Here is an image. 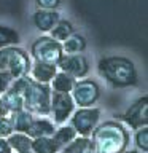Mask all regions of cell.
<instances>
[{"instance_id":"obj_1","label":"cell","mask_w":148,"mask_h":153,"mask_svg":"<svg viewBox=\"0 0 148 153\" xmlns=\"http://www.w3.org/2000/svg\"><path fill=\"white\" fill-rule=\"evenodd\" d=\"M89 139L95 153H124L129 150L131 132L118 120H107L95 126Z\"/></svg>"},{"instance_id":"obj_2","label":"cell","mask_w":148,"mask_h":153,"mask_svg":"<svg viewBox=\"0 0 148 153\" xmlns=\"http://www.w3.org/2000/svg\"><path fill=\"white\" fill-rule=\"evenodd\" d=\"M100 76L110 86L116 89L131 88L138 83V75L134 62L124 56H107L102 57L97 64Z\"/></svg>"},{"instance_id":"obj_3","label":"cell","mask_w":148,"mask_h":153,"mask_svg":"<svg viewBox=\"0 0 148 153\" xmlns=\"http://www.w3.org/2000/svg\"><path fill=\"white\" fill-rule=\"evenodd\" d=\"M51 88L50 85H41L33 81L30 76L27 80V86L24 89V110L32 115L46 117L50 115V104H51Z\"/></svg>"},{"instance_id":"obj_4","label":"cell","mask_w":148,"mask_h":153,"mask_svg":"<svg viewBox=\"0 0 148 153\" xmlns=\"http://www.w3.org/2000/svg\"><path fill=\"white\" fill-rule=\"evenodd\" d=\"M30 65L32 59L24 48L7 46L0 50V70L8 72L14 80L27 76L30 72Z\"/></svg>"},{"instance_id":"obj_5","label":"cell","mask_w":148,"mask_h":153,"mask_svg":"<svg viewBox=\"0 0 148 153\" xmlns=\"http://www.w3.org/2000/svg\"><path fill=\"white\" fill-rule=\"evenodd\" d=\"M64 56L62 45L59 42L53 40L50 35H41L30 45V57L37 62H46V64L57 65L59 59Z\"/></svg>"},{"instance_id":"obj_6","label":"cell","mask_w":148,"mask_h":153,"mask_svg":"<svg viewBox=\"0 0 148 153\" xmlns=\"http://www.w3.org/2000/svg\"><path fill=\"white\" fill-rule=\"evenodd\" d=\"M70 96L73 99L75 107H78V108L94 107L95 102L100 97V86L95 80H91V78L76 80Z\"/></svg>"},{"instance_id":"obj_7","label":"cell","mask_w":148,"mask_h":153,"mask_svg":"<svg viewBox=\"0 0 148 153\" xmlns=\"http://www.w3.org/2000/svg\"><path fill=\"white\" fill-rule=\"evenodd\" d=\"M100 121V108L89 107V108H75L70 117V126L75 129L76 136L80 137H91V134Z\"/></svg>"},{"instance_id":"obj_8","label":"cell","mask_w":148,"mask_h":153,"mask_svg":"<svg viewBox=\"0 0 148 153\" xmlns=\"http://www.w3.org/2000/svg\"><path fill=\"white\" fill-rule=\"evenodd\" d=\"M121 123L126 128H131L134 131L140 128L148 126V96H142L124 112L121 117Z\"/></svg>"},{"instance_id":"obj_9","label":"cell","mask_w":148,"mask_h":153,"mask_svg":"<svg viewBox=\"0 0 148 153\" xmlns=\"http://www.w3.org/2000/svg\"><path fill=\"white\" fill-rule=\"evenodd\" d=\"M75 112V104L70 94L67 93H51L50 115L53 117L51 121L54 124H65L70 120L72 113Z\"/></svg>"},{"instance_id":"obj_10","label":"cell","mask_w":148,"mask_h":153,"mask_svg":"<svg viewBox=\"0 0 148 153\" xmlns=\"http://www.w3.org/2000/svg\"><path fill=\"white\" fill-rule=\"evenodd\" d=\"M57 70L73 76L75 80H81L88 75L89 62L83 54H64L57 62Z\"/></svg>"},{"instance_id":"obj_11","label":"cell","mask_w":148,"mask_h":153,"mask_svg":"<svg viewBox=\"0 0 148 153\" xmlns=\"http://www.w3.org/2000/svg\"><path fill=\"white\" fill-rule=\"evenodd\" d=\"M27 80H29V75L27 76H22V78H16L13 80L10 89L2 96V102L7 108L8 115L10 113H16L19 110H24V99H22V94H24V89L27 86Z\"/></svg>"},{"instance_id":"obj_12","label":"cell","mask_w":148,"mask_h":153,"mask_svg":"<svg viewBox=\"0 0 148 153\" xmlns=\"http://www.w3.org/2000/svg\"><path fill=\"white\" fill-rule=\"evenodd\" d=\"M59 19L61 16L56 10H37L32 16L33 26L43 33L51 32V29L59 22Z\"/></svg>"},{"instance_id":"obj_13","label":"cell","mask_w":148,"mask_h":153,"mask_svg":"<svg viewBox=\"0 0 148 153\" xmlns=\"http://www.w3.org/2000/svg\"><path fill=\"white\" fill-rule=\"evenodd\" d=\"M30 78L37 83L41 85H50L51 80L54 78V75L57 74V65L54 64H46V62H37L33 61L30 65Z\"/></svg>"},{"instance_id":"obj_14","label":"cell","mask_w":148,"mask_h":153,"mask_svg":"<svg viewBox=\"0 0 148 153\" xmlns=\"http://www.w3.org/2000/svg\"><path fill=\"white\" fill-rule=\"evenodd\" d=\"M54 131H56V124L46 117H40V118H33L30 128L27 131V136L32 140L33 139H41V137H53Z\"/></svg>"},{"instance_id":"obj_15","label":"cell","mask_w":148,"mask_h":153,"mask_svg":"<svg viewBox=\"0 0 148 153\" xmlns=\"http://www.w3.org/2000/svg\"><path fill=\"white\" fill-rule=\"evenodd\" d=\"M75 81L76 80L73 78V76L57 70V74L54 75V78H53L51 83H50V88H51L53 93H67V94H70L72 89H73V86H75Z\"/></svg>"},{"instance_id":"obj_16","label":"cell","mask_w":148,"mask_h":153,"mask_svg":"<svg viewBox=\"0 0 148 153\" xmlns=\"http://www.w3.org/2000/svg\"><path fill=\"white\" fill-rule=\"evenodd\" d=\"M10 148L13 153H29L32 152V139L27 134L21 132H13L11 136L7 139Z\"/></svg>"},{"instance_id":"obj_17","label":"cell","mask_w":148,"mask_h":153,"mask_svg":"<svg viewBox=\"0 0 148 153\" xmlns=\"http://www.w3.org/2000/svg\"><path fill=\"white\" fill-rule=\"evenodd\" d=\"M33 118L35 117L32 113H29L27 110H19L16 113H10V120H11L14 132H21V134H27Z\"/></svg>"},{"instance_id":"obj_18","label":"cell","mask_w":148,"mask_h":153,"mask_svg":"<svg viewBox=\"0 0 148 153\" xmlns=\"http://www.w3.org/2000/svg\"><path fill=\"white\" fill-rule=\"evenodd\" d=\"M62 45V51H64V54H83V51L86 50V38L81 35V33H73V35H70L64 43H61Z\"/></svg>"},{"instance_id":"obj_19","label":"cell","mask_w":148,"mask_h":153,"mask_svg":"<svg viewBox=\"0 0 148 153\" xmlns=\"http://www.w3.org/2000/svg\"><path fill=\"white\" fill-rule=\"evenodd\" d=\"M73 33H75L73 24H72L69 19H59V22L51 29L50 37L53 38V40L59 42V43H64L67 38H69L70 35H73Z\"/></svg>"},{"instance_id":"obj_20","label":"cell","mask_w":148,"mask_h":153,"mask_svg":"<svg viewBox=\"0 0 148 153\" xmlns=\"http://www.w3.org/2000/svg\"><path fill=\"white\" fill-rule=\"evenodd\" d=\"M76 137H78V136H76L75 129L72 128L70 124H62V126L56 128L54 134H53V140L57 143V147H59L61 150H62L64 147L69 145L72 140H75Z\"/></svg>"},{"instance_id":"obj_21","label":"cell","mask_w":148,"mask_h":153,"mask_svg":"<svg viewBox=\"0 0 148 153\" xmlns=\"http://www.w3.org/2000/svg\"><path fill=\"white\" fill-rule=\"evenodd\" d=\"M59 153H95L94 145L89 137H76L67 147H64Z\"/></svg>"},{"instance_id":"obj_22","label":"cell","mask_w":148,"mask_h":153,"mask_svg":"<svg viewBox=\"0 0 148 153\" xmlns=\"http://www.w3.org/2000/svg\"><path fill=\"white\" fill-rule=\"evenodd\" d=\"M61 148L53 137H41L32 140V153H59Z\"/></svg>"},{"instance_id":"obj_23","label":"cell","mask_w":148,"mask_h":153,"mask_svg":"<svg viewBox=\"0 0 148 153\" xmlns=\"http://www.w3.org/2000/svg\"><path fill=\"white\" fill-rule=\"evenodd\" d=\"M19 42H21V38H19L16 29L0 24V50L7 46H18Z\"/></svg>"},{"instance_id":"obj_24","label":"cell","mask_w":148,"mask_h":153,"mask_svg":"<svg viewBox=\"0 0 148 153\" xmlns=\"http://www.w3.org/2000/svg\"><path fill=\"white\" fill-rule=\"evenodd\" d=\"M134 142H135L137 152L148 153V126L137 129L135 134H134Z\"/></svg>"},{"instance_id":"obj_25","label":"cell","mask_w":148,"mask_h":153,"mask_svg":"<svg viewBox=\"0 0 148 153\" xmlns=\"http://www.w3.org/2000/svg\"><path fill=\"white\" fill-rule=\"evenodd\" d=\"M14 132L13 124L10 117H2L0 118V139H8Z\"/></svg>"},{"instance_id":"obj_26","label":"cell","mask_w":148,"mask_h":153,"mask_svg":"<svg viewBox=\"0 0 148 153\" xmlns=\"http://www.w3.org/2000/svg\"><path fill=\"white\" fill-rule=\"evenodd\" d=\"M13 80H14V78L8 74V72L0 70V97H2V96L10 89V86H11Z\"/></svg>"},{"instance_id":"obj_27","label":"cell","mask_w":148,"mask_h":153,"mask_svg":"<svg viewBox=\"0 0 148 153\" xmlns=\"http://www.w3.org/2000/svg\"><path fill=\"white\" fill-rule=\"evenodd\" d=\"M62 0H35L38 10H56Z\"/></svg>"},{"instance_id":"obj_28","label":"cell","mask_w":148,"mask_h":153,"mask_svg":"<svg viewBox=\"0 0 148 153\" xmlns=\"http://www.w3.org/2000/svg\"><path fill=\"white\" fill-rule=\"evenodd\" d=\"M0 153H13L7 142V139H0Z\"/></svg>"},{"instance_id":"obj_29","label":"cell","mask_w":148,"mask_h":153,"mask_svg":"<svg viewBox=\"0 0 148 153\" xmlns=\"http://www.w3.org/2000/svg\"><path fill=\"white\" fill-rule=\"evenodd\" d=\"M2 117H8V112H7V108H5L3 102H2V97H0V118Z\"/></svg>"},{"instance_id":"obj_30","label":"cell","mask_w":148,"mask_h":153,"mask_svg":"<svg viewBox=\"0 0 148 153\" xmlns=\"http://www.w3.org/2000/svg\"><path fill=\"white\" fill-rule=\"evenodd\" d=\"M124 153H140V152H137V150H127V152H124Z\"/></svg>"},{"instance_id":"obj_31","label":"cell","mask_w":148,"mask_h":153,"mask_svg":"<svg viewBox=\"0 0 148 153\" xmlns=\"http://www.w3.org/2000/svg\"><path fill=\"white\" fill-rule=\"evenodd\" d=\"M29 153H32V152H29Z\"/></svg>"}]
</instances>
